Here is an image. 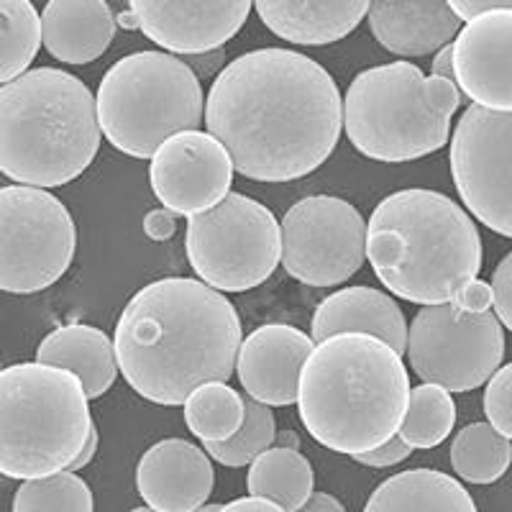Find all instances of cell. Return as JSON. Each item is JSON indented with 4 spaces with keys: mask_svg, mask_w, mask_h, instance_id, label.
I'll return each mask as SVG.
<instances>
[{
    "mask_svg": "<svg viewBox=\"0 0 512 512\" xmlns=\"http://www.w3.org/2000/svg\"><path fill=\"white\" fill-rule=\"evenodd\" d=\"M205 126L226 146L239 175L290 182L333 154L344 100L315 59L292 49H256L218 72L205 100Z\"/></svg>",
    "mask_w": 512,
    "mask_h": 512,
    "instance_id": "obj_1",
    "label": "cell"
},
{
    "mask_svg": "<svg viewBox=\"0 0 512 512\" xmlns=\"http://www.w3.org/2000/svg\"><path fill=\"white\" fill-rule=\"evenodd\" d=\"M241 341L231 300L190 277H167L136 292L113 336L128 387L157 405H185L200 384L231 379Z\"/></svg>",
    "mask_w": 512,
    "mask_h": 512,
    "instance_id": "obj_2",
    "label": "cell"
},
{
    "mask_svg": "<svg viewBox=\"0 0 512 512\" xmlns=\"http://www.w3.org/2000/svg\"><path fill=\"white\" fill-rule=\"evenodd\" d=\"M410 377L402 356L367 333H336L305 359L297 410L310 436L338 454H367L400 431Z\"/></svg>",
    "mask_w": 512,
    "mask_h": 512,
    "instance_id": "obj_3",
    "label": "cell"
},
{
    "mask_svg": "<svg viewBox=\"0 0 512 512\" xmlns=\"http://www.w3.org/2000/svg\"><path fill=\"white\" fill-rule=\"evenodd\" d=\"M482 236L456 200L436 190L392 192L367 223V259L392 295L443 305L482 269Z\"/></svg>",
    "mask_w": 512,
    "mask_h": 512,
    "instance_id": "obj_4",
    "label": "cell"
},
{
    "mask_svg": "<svg viewBox=\"0 0 512 512\" xmlns=\"http://www.w3.org/2000/svg\"><path fill=\"white\" fill-rule=\"evenodd\" d=\"M98 105L80 77L36 67L0 85V172L18 185L77 180L100 149Z\"/></svg>",
    "mask_w": 512,
    "mask_h": 512,
    "instance_id": "obj_5",
    "label": "cell"
},
{
    "mask_svg": "<svg viewBox=\"0 0 512 512\" xmlns=\"http://www.w3.org/2000/svg\"><path fill=\"white\" fill-rule=\"evenodd\" d=\"M461 98L456 82L425 77L413 62L369 67L346 90V136L369 159L413 162L446 146Z\"/></svg>",
    "mask_w": 512,
    "mask_h": 512,
    "instance_id": "obj_6",
    "label": "cell"
},
{
    "mask_svg": "<svg viewBox=\"0 0 512 512\" xmlns=\"http://www.w3.org/2000/svg\"><path fill=\"white\" fill-rule=\"evenodd\" d=\"M88 395L70 369L26 361L0 369V474L18 482L64 472L88 441Z\"/></svg>",
    "mask_w": 512,
    "mask_h": 512,
    "instance_id": "obj_7",
    "label": "cell"
},
{
    "mask_svg": "<svg viewBox=\"0 0 512 512\" xmlns=\"http://www.w3.org/2000/svg\"><path fill=\"white\" fill-rule=\"evenodd\" d=\"M95 105L100 134L136 159H152L169 136L198 131L205 118L198 75L169 52L118 59L100 80Z\"/></svg>",
    "mask_w": 512,
    "mask_h": 512,
    "instance_id": "obj_8",
    "label": "cell"
},
{
    "mask_svg": "<svg viewBox=\"0 0 512 512\" xmlns=\"http://www.w3.org/2000/svg\"><path fill=\"white\" fill-rule=\"evenodd\" d=\"M187 262L221 292L254 290L282 262V231L272 210L241 192L187 218Z\"/></svg>",
    "mask_w": 512,
    "mask_h": 512,
    "instance_id": "obj_9",
    "label": "cell"
},
{
    "mask_svg": "<svg viewBox=\"0 0 512 512\" xmlns=\"http://www.w3.org/2000/svg\"><path fill=\"white\" fill-rule=\"evenodd\" d=\"M75 251L77 226L62 200L41 187H0V290H47L70 269Z\"/></svg>",
    "mask_w": 512,
    "mask_h": 512,
    "instance_id": "obj_10",
    "label": "cell"
},
{
    "mask_svg": "<svg viewBox=\"0 0 512 512\" xmlns=\"http://www.w3.org/2000/svg\"><path fill=\"white\" fill-rule=\"evenodd\" d=\"M408 359L423 382L472 392L505 359V333L492 310L466 313L454 303L425 305L408 328Z\"/></svg>",
    "mask_w": 512,
    "mask_h": 512,
    "instance_id": "obj_11",
    "label": "cell"
},
{
    "mask_svg": "<svg viewBox=\"0 0 512 512\" xmlns=\"http://www.w3.org/2000/svg\"><path fill=\"white\" fill-rule=\"evenodd\" d=\"M280 231L282 267L303 285H341L367 259V223L354 205L333 195H313L292 205Z\"/></svg>",
    "mask_w": 512,
    "mask_h": 512,
    "instance_id": "obj_12",
    "label": "cell"
},
{
    "mask_svg": "<svg viewBox=\"0 0 512 512\" xmlns=\"http://www.w3.org/2000/svg\"><path fill=\"white\" fill-rule=\"evenodd\" d=\"M451 175L466 210L512 239V111L466 108L451 139Z\"/></svg>",
    "mask_w": 512,
    "mask_h": 512,
    "instance_id": "obj_13",
    "label": "cell"
},
{
    "mask_svg": "<svg viewBox=\"0 0 512 512\" xmlns=\"http://www.w3.org/2000/svg\"><path fill=\"white\" fill-rule=\"evenodd\" d=\"M149 182L164 208L190 218L228 195L233 182L231 154L213 134L182 131L154 152Z\"/></svg>",
    "mask_w": 512,
    "mask_h": 512,
    "instance_id": "obj_14",
    "label": "cell"
},
{
    "mask_svg": "<svg viewBox=\"0 0 512 512\" xmlns=\"http://www.w3.org/2000/svg\"><path fill=\"white\" fill-rule=\"evenodd\" d=\"M251 6L254 0H128L131 11L121 21L167 52L198 57L239 34Z\"/></svg>",
    "mask_w": 512,
    "mask_h": 512,
    "instance_id": "obj_15",
    "label": "cell"
},
{
    "mask_svg": "<svg viewBox=\"0 0 512 512\" xmlns=\"http://www.w3.org/2000/svg\"><path fill=\"white\" fill-rule=\"evenodd\" d=\"M454 77L461 95L489 111H512V11L466 21L454 39Z\"/></svg>",
    "mask_w": 512,
    "mask_h": 512,
    "instance_id": "obj_16",
    "label": "cell"
},
{
    "mask_svg": "<svg viewBox=\"0 0 512 512\" xmlns=\"http://www.w3.org/2000/svg\"><path fill=\"white\" fill-rule=\"evenodd\" d=\"M313 349L315 341L308 333L269 323L241 341L236 372L244 390L256 402L269 408H287L297 402L300 372Z\"/></svg>",
    "mask_w": 512,
    "mask_h": 512,
    "instance_id": "obj_17",
    "label": "cell"
},
{
    "mask_svg": "<svg viewBox=\"0 0 512 512\" xmlns=\"http://www.w3.org/2000/svg\"><path fill=\"white\" fill-rule=\"evenodd\" d=\"M216 484L208 454L182 438L154 443L139 461L136 487L157 512H195L208 502Z\"/></svg>",
    "mask_w": 512,
    "mask_h": 512,
    "instance_id": "obj_18",
    "label": "cell"
},
{
    "mask_svg": "<svg viewBox=\"0 0 512 512\" xmlns=\"http://www.w3.org/2000/svg\"><path fill=\"white\" fill-rule=\"evenodd\" d=\"M369 29L397 57H425L456 39L461 21L446 0H372Z\"/></svg>",
    "mask_w": 512,
    "mask_h": 512,
    "instance_id": "obj_19",
    "label": "cell"
},
{
    "mask_svg": "<svg viewBox=\"0 0 512 512\" xmlns=\"http://www.w3.org/2000/svg\"><path fill=\"white\" fill-rule=\"evenodd\" d=\"M336 333H367L405 354L408 351V323L395 297L374 287H346L328 295L315 308L310 338L323 341Z\"/></svg>",
    "mask_w": 512,
    "mask_h": 512,
    "instance_id": "obj_20",
    "label": "cell"
},
{
    "mask_svg": "<svg viewBox=\"0 0 512 512\" xmlns=\"http://www.w3.org/2000/svg\"><path fill=\"white\" fill-rule=\"evenodd\" d=\"M272 34L297 47H326L346 39L367 18L372 0H254Z\"/></svg>",
    "mask_w": 512,
    "mask_h": 512,
    "instance_id": "obj_21",
    "label": "cell"
},
{
    "mask_svg": "<svg viewBox=\"0 0 512 512\" xmlns=\"http://www.w3.org/2000/svg\"><path fill=\"white\" fill-rule=\"evenodd\" d=\"M116 31V16L105 0H49L41 11V44L64 64L103 57Z\"/></svg>",
    "mask_w": 512,
    "mask_h": 512,
    "instance_id": "obj_22",
    "label": "cell"
},
{
    "mask_svg": "<svg viewBox=\"0 0 512 512\" xmlns=\"http://www.w3.org/2000/svg\"><path fill=\"white\" fill-rule=\"evenodd\" d=\"M36 361L70 369L82 382L88 400L105 395L116 382V346L100 328L85 323L59 326L36 349Z\"/></svg>",
    "mask_w": 512,
    "mask_h": 512,
    "instance_id": "obj_23",
    "label": "cell"
},
{
    "mask_svg": "<svg viewBox=\"0 0 512 512\" xmlns=\"http://www.w3.org/2000/svg\"><path fill=\"white\" fill-rule=\"evenodd\" d=\"M364 512H477L461 482L436 469H408L384 479Z\"/></svg>",
    "mask_w": 512,
    "mask_h": 512,
    "instance_id": "obj_24",
    "label": "cell"
},
{
    "mask_svg": "<svg viewBox=\"0 0 512 512\" xmlns=\"http://www.w3.org/2000/svg\"><path fill=\"white\" fill-rule=\"evenodd\" d=\"M246 487L249 495L277 502L285 512H295L313 495V466L295 448H267L249 464Z\"/></svg>",
    "mask_w": 512,
    "mask_h": 512,
    "instance_id": "obj_25",
    "label": "cell"
},
{
    "mask_svg": "<svg viewBox=\"0 0 512 512\" xmlns=\"http://www.w3.org/2000/svg\"><path fill=\"white\" fill-rule=\"evenodd\" d=\"M512 443L489 423H472L451 443V466L464 482L492 484L510 469Z\"/></svg>",
    "mask_w": 512,
    "mask_h": 512,
    "instance_id": "obj_26",
    "label": "cell"
},
{
    "mask_svg": "<svg viewBox=\"0 0 512 512\" xmlns=\"http://www.w3.org/2000/svg\"><path fill=\"white\" fill-rule=\"evenodd\" d=\"M246 418L244 397L226 382L200 384L185 400V423L203 443L228 441L239 433Z\"/></svg>",
    "mask_w": 512,
    "mask_h": 512,
    "instance_id": "obj_27",
    "label": "cell"
},
{
    "mask_svg": "<svg viewBox=\"0 0 512 512\" xmlns=\"http://www.w3.org/2000/svg\"><path fill=\"white\" fill-rule=\"evenodd\" d=\"M41 47V16L31 0H0V85L29 72Z\"/></svg>",
    "mask_w": 512,
    "mask_h": 512,
    "instance_id": "obj_28",
    "label": "cell"
},
{
    "mask_svg": "<svg viewBox=\"0 0 512 512\" xmlns=\"http://www.w3.org/2000/svg\"><path fill=\"white\" fill-rule=\"evenodd\" d=\"M456 423V405L451 392L438 384H420L410 390L408 413L402 418L397 436L413 448L441 446Z\"/></svg>",
    "mask_w": 512,
    "mask_h": 512,
    "instance_id": "obj_29",
    "label": "cell"
},
{
    "mask_svg": "<svg viewBox=\"0 0 512 512\" xmlns=\"http://www.w3.org/2000/svg\"><path fill=\"white\" fill-rule=\"evenodd\" d=\"M13 512H95V500L85 479L64 469L21 484L13 497Z\"/></svg>",
    "mask_w": 512,
    "mask_h": 512,
    "instance_id": "obj_30",
    "label": "cell"
},
{
    "mask_svg": "<svg viewBox=\"0 0 512 512\" xmlns=\"http://www.w3.org/2000/svg\"><path fill=\"white\" fill-rule=\"evenodd\" d=\"M246 405V418L239 433L228 441H210L205 443L208 454L223 466H246L264 454L267 448H272L274 436H277V425H274V415L269 405L256 402L254 397L244 400Z\"/></svg>",
    "mask_w": 512,
    "mask_h": 512,
    "instance_id": "obj_31",
    "label": "cell"
},
{
    "mask_svg": "<svg viewBox=\"0 0 512 512\" xmlns=\"http://www.w3.org/2000/svg\"><path fill=\"white\" fill-rule=\"evenodd\" d=\"M484 415L497 433L512 441V364H505L489 377L484 392Z\"/></svg>",
    "mask_w": 512,
    "mask_h": 512,
    "instance_id": "obj_32",
    "label": "cell"
},
{
    "mask_svg": "<svg viewBox=\"0 0 512 512\" xmlns=\"http://www.w3.org/2000/svg\"><path fill=\"white\" fill-rule=\"evenodd\" d=\"M492 295H495V300H492L495 315L507 331H512V251L495 267Z\"/></svg>",
    "mask_w": 512,
    "mask_h": 512,
    "instance_id": "obj_33",
    "label": "cell"
},
{
    "mask_svg": "<svg viewBox=\"0 0 512 512\" xmlns=\"http://www.w3.org/2000/svg\"><path fill=\"white\" fill-rule=\"evenodd\" d=\"M413 451L415 448L408 446L400 436H392L390 441H384L382 446L372 448L367 454H356L354 461H359L364 466H374V469H384V466H395L400 461H405Z\"/></svg>",
    "mask_w": 512,
    "mask_h": 512,
    "instance_id": "obj_34",
    "label": "cell"
},
{
    "mask_svg": "<svg viewBox=\"0 0 512 512\" xmlns=\"http://www.w3.org/2000/svg\"><path fill=\"white\" fill-rule=\"evenodd\" d=\"M492 300H495L492 285H487V282L474 277V280H469L459 292H456L451 303H454L456 308L466 310V313H484V310L492 308Z\"/></svg>",
    "mask_w": 512,
    "mask_h": 512,
    "instance_id": "obj_35",
    "label": "cell"
},
{
    "mask_svg": "<svg viewBox=\"0 0 512 512\" xmlns=\"http://www.w3.org/2000/svg\"><path fill=\"white\" fill-rule=\"evenodd\" d=\"M144 231L152 241H167L177 231V216L169 208L149 210L144 218Z\"/></svg>",
    "mask_w": 512,
    "mask_h": 512,
    "instance_id": "obj_36",
    "label": "cell"
},
{
    "mask_svg": "<svg viewBox=\"0 0 512 512\" xmlns=\"http://www.w3.org/2000/svg\"><path fill=\"white\" fill-rule=\"evenodd\" d=\"M446 3L459 16V21H472L482 13L500 11V8H510L512 11V0H446Z\"/></svg>",
    "mask_w": 512,
    "mask_h": 512,
    "instance_id": "obj_37",
    "label": "cell"
},
{
    "mask_svg": "<svg viewBox=\"0 0 512 512\" xmlns=\"http://www.w3.org/2000/svg\"><path fill=\"white\" fill-rule=\"evenodd\" d=\"M218 512H285V510H282L277 502L249 495V497H241V500L226 502V505H221V510Z\"/></svg>",
    "mask_w": 512,
    "mask_h": 512,
    "instance_id": "obj_38",
    "label": "cell"
},
{
    "mask_svg": "<svg viewBox=\"0 0 512 512\" xmlns=\"http://www.w3.org/2000/svg\"><path fill=\"white\" fill-rule=\"evenodd\" d=\"M451 44H454V41H451ZM451 44H446V47L438 49V52H436V57H433V64H431V75L456 82V77H454V47H451Z\"/></svg>",
    "mask_w": 512,
    "mask_h": 512,
    "instance_id": "obj_39",
    "label": "cell"
},
{
    "mask_svg": "<svg viewBox=\"0 0 512 512\" xmlns=\"http://www.w3.org/2000/svg\"><path fill=\"white\" fill-rule=\"evenodd\" d=\"M295 512H346V507L341 505L336 497L328 495V492H313V495H310V500Z\"/></svg>",
    "mask_w": 512,
    "mask_h": 512,
    "instance_id": "obj_40",
    "label": "cell"
},
{
    "mask_svg": "<svg viewBox=\"0 0 512 512\" xmlns=\"http://www.w3.org/2000/svg\"><path fill=\"white\" fill-rule=\"evenodd\" d=\"M95 451H98V428H95V423H93L88 441H85V446H82L80 456H77V459L67 466V472H77V469H82V466H88L90 461H93Z\"/></svg>",
    "mask_w": 512,
    "mask_h": 512,
    "instance_id": "obj_41",
    "label": "cell"
},
{
    "mask_svg": "<svg viewBox=\"0 0 512 512\" xmlns=\"http://www.w3.org/2000/svg\"><path fill=\"white\" fill-rule=\"evenodd\" d=\"M274 443L282 448H295V451H300V436L292 431H280L274 436Z\"/></svg>",
    "mask_w": 512,
    "mask_h": 512,
    "instance_id": "obj_42",
    "label": "cell"
},
{
    "mask_svg": "<svg viewBox=\"0 0 512 512\" xmlns=\"http://www.w3.org/2000/svg\"><path fill=\"white\" fill-rule=\"evenodd\" d=\"M218 510H221V505H203L200 510H195V512H218Z\"/></svg>",
    "mask_w": 512,
    "mask_h": 512,
    "instance_id": "obj_43",
    "label": "cell"
},
{
    "mask_svg": "<svg viewBox=\"0 0 512 512\" xmlns=\"http://www.w3.org/2000/svg\"><path fill=\"white\" fill-rule=\"evenodd\" d=\"M131 512H157V510H152V507L146 505V507H134V510H131Z\"/></svg>",
    "mask_w": 512,
    "mask_h": 512,
    "instance_id": "obj_44",
    "label": "cell"
},
{
    "mask_svg": "<svg viewBox=\"0 0 512 512\" xmlns=\"http://www.w3.org/2000/svg\"><path fill=\"white\" fill-rule=\"evenodd\" d=\"M387 3H395V0H387Z\"/></svg>",
    "mask_w": 512,
    "mask_h": 512,
    "instance_id": "obj_45",
    "label": "cell"
}]
</instances>
